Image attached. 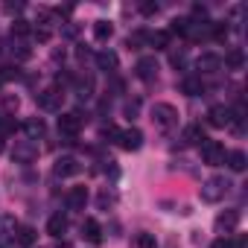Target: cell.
Returning a JSON list of instances; mask_svg holds the SVG:
<instances>
[{"label":"cell","mask_w":248,"mask_h":248,"mask_svg":"<svg viewBox=\"0 0 248 248\" xmlns=\"http://www.w3.org/2000/svg\"><path fill=\"white\" fill-rule=\"evenodd\" d=\"M242 64H245V53H242V47L228 50V56H225V67H231V70H242Z\"/></svg>","instance_id":"cell-20"},{"label":"cell","mask_w":248,"mask_h":248,"mask_svg":"<svg viewBox=\"0 0 248 248\" xmlns=\"http://www.w3.org/2000/svg\"><path fill=\"white\" fill-rule=\"evenodd\" d=\"M231 123H233V114H231L228 105H213V108L207 111V126L225 129V126H231Z\"/></svg>","instance_id":"cell-6"},{"label":"cell","mask_w":248,"mask_h":248,"mask_svg":"<svg viewBox=\"0 0 248 248\" xmlns=\"http://www.w3.org/2000/svg\"><path fill=\"white\" fill-rule=\"evenodd\" d=\"M50 35H53V32H50L47 27H41V30H35V41H41V44H47V41H50Z\"/></svg>","instance_id":"cell-33"},{"label":"cell","mask_w":248,"mask_h":248,"mask_svg":"<svg viewBox=\"0 0 248 248\" xmlns=\"http://www.w3.org/2000/svg\"><path fill=\"white\" fill-rule=\"evenodd\" d=\"M207 18V9L204 6H193V24H199V21H204Z\"/></svg>","instance_id":"cell-32"},{"label":"cell","mask_w":248,"mask_h":248,"mask_svg":"<svg viewBox=\"0 0 248 248\" xmlns=\"http://www.w3.org/2000/svg\"><path fill=\"white\" fill-rule=\"evenodd\" d=\"M146 38H149V32L138 30V32H132V35L126 38V47H129V50H140V47L146 44Z\"/></svg>","instance_id":"cell-26"},{"label":"cell","mask_w":248,"mask_h":248,"mask_svg":"<svg viewBox=\"0 0 248 248\" xmlns=\"http://www.w3.org/2000/svg\"><path fill=\"white\" fill-rule=\"evenodd\" d=\"M35 239H38L35 228H30V225H18V228H15V242H21V245H35Z\"/></svg>","instance_id":"cell-19"},{"label":"cell","mask_w":248,"mask_h":248,"mask_svg":"<svg viewBox=\"0 0 248 248\" xmlns=\"http://www.w3.org/2000/svg\"><path fill=\"white\" fill-rule=\"evenodd\" d=\"M27 32H30V24H27V21H15V24H12V35L21 38V35H27Z\"/></svg>","instance_id":"cell-29"},{"label":"cell","mask_w":248,"mask_h":248,"mask_svg":"<svg viewBox=\"0 0 248 248\" xmlns=\"http://www.w3.org/2000/svg\"><path fill=\"white\" fill-rule=\"evenodd\" d=\"M207 30H210V35H213L216 41H225V38H228V24H225V21H216V24H207Z\"/></svg>","instance_id":"cell-27"},{"label":"cell","mask_w":248,"mask_h":248,"mask_svg":"<svg viewBox=\"0 0 248 248\" xmlns=\"http://www.w3.org/2000/svg\"><path fill=\"white\" fill-rule=\"evenodd\" d=\"M76 32H79V27H76V24H67V27H64V35H67V38H73Z\"/></svg>","instance_id":"cell-39"},{"label":"cell","mask_w":248,"mask_h":248,"mask_svg":"<svg viewBox=\"0 0 248 248\" xmlns=\"http://www.w3.org/2000/svg\"><path fill=\"white\" fill-rule=\"evenodd\" d=\"M135 76H138V79H143V82L158 79V62H155L152 56H143V59L135 64Z\"/></svg>","instance_id":"cell-8"},{"label":"cell","mask_w":248,"mask_h":248,"mask_svg":"<svg viewBox=\"0 0 248 248\" xmlns=\"http://www.w3.org/2000/svg\"><path fill=\"white\" fill-rule=\"evenodd\" d=\"M140 12H143V15H155V12H158V3H143Z\"/></svg>","instance_id":"cell-37"},{"label":"cell","mask_w":248,"mask_h":248,"mask_svg":"<svg viewBox=\"0 0 248 248\" xmlns=\"http://www.w3.org/2000/svg\"><path fill=\"white\" fill-rule=\"evenodd\" d=\"M170 62H172V67H184V64H187V53H184V50H178V53H172V56H170Z\"/></svg>","instance_id":"cell-30"},{"label":"cell","mask_w":248,"mask_h":248,"mask_svg":"<svg viewBox=\"0 0 248 248\" xmlns=\"http://www.w3.org/2000/svg\"><path fill=\"white\" fill-rule=\"evenodd\" d=\"M24 132H27L30 140H38V138H44L47 126H44V120H41V117H30V120L24 123Z\"/></svg>","instance_id":"cell-14"},{"label":"cell","mask_w":248,"mask_h":248,"mask_svg":"<svg viewBox=\"0 0 248 248\" xmlns=\"http://www.w3.org/2000/svg\"><path fill=\"white\" fill-rule=\"evenodd\" d=\"M82 236L91 242V245H102V228L96 219H85L82 222Z\"/></svg>","instance_id":"cell-10"},{"label":"cell","mask_w":248,"mask_h":248,"mask_svg":"<svg viewBox=\"0 0 248 248\" xmlns=\"http://www.w3.org/2000/svg\"><path fill=\"white\" fill-rule=\"evenodd\" d=\"M3 105L6 111H18V96H3Z\"/></svg>","instance_id":"cell-35"},{"label":"cell","mask_w":248,"mask_h":248,"mask_svg":"<svg viewBox=\"0 0 248 248\" xmlns=\"http://www.w3.org/2000/svg\"><path fill=\"white\" fill-rule=\"evenodd\" d=\"M117 143L126 149V152H138V149L143 146V132L135 129V126H132V129H123L120 138H117Z\"/></svg>","instance_id":"cell-7"},{"label":"cell","mask_w":248,"mask_h":248,"mask_svg":"<svg viewBox=\"0 0 248 248\" xmlns=\"http://www.w3.org/2000/svg\"><path fill=\"white\" fill-rule=\"evenodd\" d=\"M181 91H184L187 96H199V93H204V82H202L199 76H187V79L181 82Z\"/></svg>","instance_id":"cell-21"},{"label":"cell","mask_w":248,"mask_h":248,"mask_svg":"<svg viewBox=\"0 0 248 248\" xmlns=\"http://www.w3.org/2000/svg\"><path fill=\"white\" fill-rule=\"evenodd\" d=\"M53 172H56L59 178H70V175L79 172V161H76V158H59L56 167H53Z\"/></svg>","instance_id":"cell-11"},{"label":"cell","mask_w":248,"mask_h":248,"mask_svg":"<svg viewBox=\"0 0 248 248\" xmlns=\"http://www.w3.org/2000/svg\"><path fill=\"white\" fill-rule=\"evenodd\" d=\"M35 99H38V105H41L44 111H59L62 102H64V91H62V88H47V91L35 93Z\"/></svg>","instance_id":"cell-4"},{"label":"cell","mask_w":248,"mask_h":248,"mask_svg":"<svg viewBox=\"0 0 248 248\" xmlns=\"http://www.w3.org/2000/svg\"><path fill=\"white\" fill-rule=\"evenodd\" d=\"M196 67H199L202 73H216V70L222 67V59H219L216 53H202L199 62H196Z\"/></svg>","instance_id":"cell-13"},{"label":"cell","mask_w":248,"mask_h":248,"mask_svg":"<svg viewBox=\"0 0 248 248\" xmlns=\"http://www.w3.org/2000/svg\"><path fill=\"white\" fill-rule=\"evenodd\" d=\"M15 76H18V67H3V70H0V82H9Z\"/></svg>","instance_id":"cell-31"},{"label":"cell","mask_w":248,"mask_h":248,"mask_svg":"<svg viewBox=\"0 0 248 248\" xmlns=\"http://www.w3.org/2000/svg\"><path fill=\"white\" fill-rule=\"evenodd\" d=\"M228 187H231V184H228L222 175H213V178H207V181L202 184L199 196H202V202H207V204H216V202H222V199H225Z\"/></svg>","instance_id":"cell-2"},{"label":"cell","mask_w":248,"mask_h":248,"mask_svg":"<svg viewBox=\"0 0 248 248\" xmlns=\"http://www.w3.org/2000/svg\"><path fill=\"white\" fill-rule=\"evenodd\" d=\"M6 9H9V12H21V9H24V3H9Z\"/></svg>","instance_id":"cell-41"},{"label":"cell","mask_w":248,"mask_h":248,"mask_svg":"<svg viewBox=\"0 0 248 248\" xmlns=\"http://www.w3.org/2000/svg\"><path fill=\"white\" fill-rule=\"evenodd\" d=\"M135 248H155L158 245V239H155V233H146V231H140V233H135Z\"/></svg>","instance_id":"cell-25"},{"label":"cell","mask_w":248,"mask_h":248,"mask_svg":"<svg viewBox=\"0 0 248 248\" xmlns=\"http://www.w3.org/2000/svg\"><path fill=\"white\" fill-rule=\"evenodd\" d=\"M152 123H155V129H161V132H172L178 126V108L170 105V102H155Z\"/></svg>","instance_id":"cell-1"},{"label":"cell","mask_w":248,"mask_h":248,"mask_svg":"<svg viewBox=\"0 0 248 248\" xmlns=\"http://www.w3.org/2000/svg\"><path fill=\"white\" fill-rule=\"evenodd\" d=\"M202 161L210 164V167L225 164V146H222L219 140H204V143H202Z\"/></svg>","instance_id":"cell-5"},{"label":"cell","mask_w":248,"mask_h":248,"mask_svg":"<svg viewBox=\"0 0 248 248\" xmlns=\"http://www.w3.org/2000/svg\"><path fill=\"white\" fill-rule=\"evenodd\" d=\"M236 225H239V210H225V213H219V216H216V228H219V231H225V233H228V231H233Z\"/></svg>","instance_id":"cell-16"},{"label":"cell","mask_w":248,"mask_h":248,"mask_svg":"<svg viewBox=\"0 0 248 248\" xmlns=\"http://www.w3.org/2000/svg\"><path fill=\"white\" fill-rule=\"evenodd\" d=\"M117 64H120L117 53H111V50H102V53H96V67H99V70H105V73H114V70H117Z\"/></svg>","instance_id":"cell-15"},{"label":"cell","mask_w":248,"mask_h":248,"mask_svg":"<svg viewBox=\"0 0 248 248\" xmlns=\"http://www.w3.org/2000/svg\"><path fill=\"white\" fill-rule=\"evenodd\" d=\"M170 30H155V32H149V38H146V44L149 47H155V50H170Z\"/></svg>","instance_id":"cell-17"},{"label":"cell","mask_w":248,"mask_h":248,"mask_svg":"<svg viewBox=\"0 0 248 248\" xmlns=\"http://www.w3.org/2000/svg\"><path fill=\"white\" fill-rule=\"evenodd\" d=\"M88 204V187H70L67 193V207L70 210H85Z\"/></svg>","instance_id":"cell-12"},{"label":"cell","mask_w":248,"mask_h":248,"mask_svg":"<svg viewBox=\"0 0 248 248\" xmlns=\"http://www.w3.org/2000/svg\"><path fill=\"white\" fill-rule=\"evenodd\" d=\"M213 248H233V242H231V239H222V236H219V239H213Z\"/></svg>","instance_id":"cell-38"},{"label":"cell","mask_w":248,"mask_h":248,"mask_svg":"<svg viewBox=\"0 0 248 248\" xmlns=\"http://www.w3.org/2000/svg\"><path fill=\"white\" fill-rule=\"evenodd\" d=\"M111 202H114V199H111V196H108V193H99V207H108V204H111Z\"/></svg>","instance_id":"cell-40"},{"label":"cell","mask_w":248,"mask_h":248,"mask_svg":"<svg viewBox=\"0 0 248 248\" xmlns=\"http://www.w3.org/2000/svg\"><path fill=\"white\" fill-rule=\"evenodd\" d=\"M111 35H114V27H111L108 21H96V24H93V38H96V41H108Z\"/></svg>","instance_id":"cell-24"},{"label":"cell","mask_w":248,"mask_h":248,"mask_svg":"<svg viewBox=\"0 0 248 248\" xmlns=\"http://www.w3.org/2000/svg\"><path fill=\"white\" fill-rule=\"evenodd\" d=\"M79 132H82V114L79 111H67L59 117V135L67 138V143H73Z\"/></svg>","instance_id":"cell-3"},{"label":"cell","mask_w":248,"mask_h":248,"mask_svg":"<svg viewBox=\"0 0 248 248\" xmlns=\"http://www.w3.org/2000/svg\"><path fill=\"white\" fill-rule=\"evenodd\" d=\"M91 91H93V79L88 76V79H76V93L85 99V96H91Z\"/></svg>","instance_id":"cell-28"},{"label":"cell","mask_w":248,"mask_h":248,"mask_svg":"<svg viewBox=\"0 0 248 248\" xmlns=\"http://www.w3.org/2000/svg\"><path fill=\"white\" fill-rule=\"evenodd\" d=\"M102 138H114V140H117V138H120V129H117V126H105V129H102Z\"/></svg>","instance_id":"cell-36"},{"label":"cell","mask_w":248,"mask_h":248,"mask_svg":"<svg viewBox=\"0 0 248 248\" xmlns=\"http://www.w3.org/2000/svg\"><path fill=\"white\" fill-rule=\"evenodd\" d=\"M207 140V135H204V129L199 126V123H196V126H187L184 129V143H190V146H202Z\"/></svg>","instance_id":"cell-18"},{"label":"cell","mask_w":248,"mask_h":248,"mask_svg":"<svg viewBox=\"0 0 248 248\" xmlns=\"http://www.w3.org/2000/svg\"><path fill=\"white\" fill-rule=\"evenodd\" d=\"M12 158H15V161H21V164H30V161H35V158H38V146H32V140L18 143V146L12 149Z\"/></svg>","instance_id":"cell-9"},{"label":"cell","mask_w":248,"mask_h":248,"mask_svg":"<svg viewBox=\"0 0 248 248\" xmlns=\"http://www.w3.org/2000/svg\"><path fill=\"white\" fill-rule=\"evenodd\" d=\"M138 111H140V99H129V102H126V114H129V117H135Z\"/></svg>","instance_id":"cell-34"},{"label":"cell","mask_w":248,"mask_h":248,"mask_svg":"<svg viewBox=\"0 0 248 248\" xmlns=\"http://www.w3.org/2000/svg\"><path fill=\"white\" fill-rule=\"evenodd\" d=\"M0 132H3V117H0Z\"/></svg>","instance_id":"cell-42"},{"label":"cell","mask_w":248,"mask_h":248,"mask_svg":"<svg viewBox=\"0 0 248 248\" xmlns=\"http://www.w3.org/2000/svg\"><path fill=\"white\" fill-rule=\"evenodd\" d=\"M225 161H228V167H231L233 172H242L248 158H245V152H242V149H233V152H228V155H225Z\"/></svg>","instance_id":"cell-23"},{"label":"cell","mask_w":248,"mask_h":248,"mask_svg":"<svg viewBox=\"0 0 248 248\" xmlns=\"http://www.w3.org/2000/svg\"><path fill=\"white\" fill-rule=\"evenodd\" d=\"M64 231H67V216H62V213L50 216V222H47V233H50V236H62Z\"/></svg>","instance_id":"cell-22"}]
</instances>
